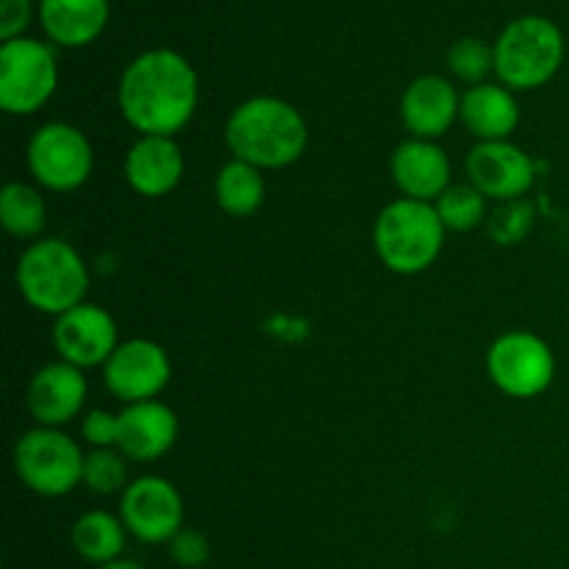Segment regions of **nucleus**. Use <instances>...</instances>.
<instances>
[{
    "mask_svg": "<svg viewBox=\"0 0 569 569\" xmlns=\"http://www.w3.org/2000/svg\"><path fill=\"white\" fill-rule=\"evenodd\" d=\"M81 437L92 448H117L120 439V415H111L106 409H89L81 417Z\"/></svg>",
    "mask_w": 569,
    "mask_h": 569,
    "instance_id": "nucleus-28",
    "label": "nucleus"
},
{
    "mask_svg": "<svg viewBox=\"0 0 569 569\" xmlns=\"http://www.w3.org/2000/svg\"><path fill=\"white\" fill-rule=\"evenodd\" d=\"M226 144L231 159L259 167L261 172L283 170L309 148V126L289 100L256 94L231 111Z\"/></svg>",
    "mask_w": 569,
    "mask_h": 569,
    "instance_id": "nucleus-2",
    "label": "nucleus"
},
{
    "mask_svg": "<svg viewBox=\"0 0 569 569\" xmlns=\"http://www.w3.org/2000/svg\"><path fill=\"white\" fill-rule=\"evenodd\" d=\"M89 383L83 370L67 365V361H50L39 367L28 381L26 403L37 426L61 428L76 417H83Z\"/></svg>",
    "mask_w": 569,
    "mask_h": 569,
    "instance_id": "nucleus-14",
    "label": "nucleus"
},
{
    "mask_svg": "<svg viewBox=\"0 0 569 569\" xmlns=\"http://www.w3.org/2000/svg\"><path fill=\"white\" fill-rule=\"evenodd\" d=\"M117 103L139 137H176L198 111L200 78L178 50H144L122 70Z\"/></svg>",
    "mask_w": 569,
    "mask_h": 569,
    "instance_id": "nucleus-1",
    "label": "nucleus"
},
{
    "mask_svg": "<svg viewBox=\"0 0 569 569\" xmlns=\"http://www.w3.org/2000/svg\"><path fill=\"white\" fill-rule=\"evenodd\" d=\"M433 209H437L439 220L448 231L465 233L476 231V228L487 226L489 220V200L467 183H450L437 200H433Z\"/></svg>",
    "mask_w": 569,
    "mask_h": 569,
    "instance_id": "nucleus-24",
    "label": "nucleus"
},
{
    "mask_svg": "<svg viewBox=\"0 0 569 569\" xmlns=\"http://www.w3.org/2000/svg\"><path fill=\"white\" fill-rule=\"evenodd\" d=\"M167 548H170V559L187 569L203 567L211 556L209 539H206V533L194 531V528H181V531L170 539Z\"/></svg>",
    "mask_w": 569,
    "mask_h": 569,
    "instance_id": "nucleus-29",
    "label": "nucleus"
},
{
    "mask_svg": "<svg viewBox=\"0 0 569 569\" xmlns=\"http://www.w3.org/2000/svg\"><path fill=\"white\" fill-rule=\"evenodd\" d=\"M489 381L503 395L531 400L548 392L556 378V356L533 331H506L487 350Z\"/></svg>",
    "mask_w": 569,
    "mask_h": 569,
    "instance_id": "nucleus-9",
    "label": "nucleus"
},
{
    "mask_svg": "<svg viewBox=\"0 0 569 569\" xmlns=\"http://www.w3.org/2000/svg\"><path fill=\"white\" fill-rule=\"evenodd\" d=\"M98 569H144V567L137 565V561L117 559V561H111V565H103V567H98Z\"/></svg>",
    "mask_w": 569,
    "mask_h": 569,
    "instance_id": "nucleus-31",
    "label": "nucleus"
},
{
    "mask_svg": "<svg viewBox=\"0 0 569 569\" xmlns=\"http://www.w3.org/2000/svg\"><path fill=\"white\" fill-rule=\"evenodd\" d=\"M565 53V33L553 20L539 14L517 17L495 42V76L511 92L539 89L553 81Z\"/></svg>",
    "mask_w": 569,
    "mask_h": 569,
    "instance_id": "nucleus-5",
    "label": "nucleus"
},
{
    "mask_svg": "<svg viewBox=\"0 0 569 569\" xmlns=\"http://www.w3.org/2000/svg\"><path fill=\"white\" fill-rule=\"evenodd\" d=\"M83 450L61 428H31L14 445V472L39 498H64L83 483Z\"/></svg>",
    "mask_w": 569,
    "mask_h": 569,
    "instance_id": "nucleus-6",
    "label": "nucleus"
},
{
    "mask_svg": "<svg viewBox=\"0 0 569 569\" xmlns=\"http://www.w3.org/2000/svg\"><path fill=\"white\" fill-rule=\"evenodd\" d=\"M28 170L48 192H76L94 170L92 142L70 122H44L28 139Z\"/></svg>",
    "mask_w": 569,
    "mask_h": 569,
    "instance_id": "nucleus-8",
    "label": "nucleus"
},
{
    "mask_svg": "<svg viewBox=\"0 0 569 569\" xmlns=\"http://www.w3.org/2000/svg\"><path fill=\"white\" fill-rule=\"evenodd\" d=\"M109 0H39L44 37L59 48H87L109 26Z\"/></svg>",
    "mask_w": 569,
    "mask_h": 569,
    "instance_id": "nucleus-20",
    "label": "nucleus"
},
{
    "mask_svg": "<svg viewBox=\"0 0 569 569\" xmlns=\"http://www.w3.org/2000/svg\"><path fill=\"white\" fill-rule=\"evenodd\" d=\"M0 222L11 237L37 242L48 222V206L39 187L22 181L6 183L0 192Z\"/></svg>",
    "mask_w": 569,
    "mask_h": 569,
    "instance_id": "nucleus-23",
    "label": "nucleus"
},
{
    "mask_svg": "<svg viewBox=\"0 0 569 569\" xmlns=\"http://www.w3.org/2000/svg\"><path fill=\"white\" fill-rule=\"evenodd\" d=\"M445 233L448 228L433 203L398 198L378 214L372 244L381 264L395 276H420L442 253Z\"/></svg>",
    "mask_w": 569,
    "mask_h": 569,
    "instance_id": "nucleus-4",
    "label": "nucleus"
},
{
    "mask_svg": "<svg viewBox=\"0 0 569 569\" xmlns=\"http://www.w3.org/2000/svg\"><path fill=\"white\" fill-rule=\"evenodd\" d=\"M131 483L128 456L120 448H92L83 456V483L92 495H122Z\"/></svg>",
    "mask_w": 569,
    "mask_h": 569,
    "instance_id": "nucleus-25",
    "label": "nucleus"
},
{
    "mask_svg": "<svg viewBox=\"0 0 569 569\" xmlns=\"http://www.w3.org/2000/svg\"><path fill=\"white\" fill-rule=\"evenodd\" d=\"M465 167L472 187L492 203L526 198L528 189L537 181V167H533L531 156L511 139L478 142L467 153Z\"/></svg>",
    "mask_w": 569,
    "mask_h": 569,
    "instance_id": "nucleus-13",
    "label": "nucleus"
},
{
    "mask_svg": "<svg viewBox=\"0 0 569 569\" xmlns=\"http://www.w3.org/2000/svg\"><path fill=\"white\" fill-rule=\"evenodd\" d=\"M172 365L167 350L153 339H128L117 345L103 365V383L120 403L159 400L170 383Z\"/></svg>",
    "mask_w": 569,
    "mask_h": 569,
    "instance_id": "nucleus-11",
    "label": "nucleus"
},
{
    "mask_svg": "<svg viewBox=\"0 0 569 569\" xmlns=\"http://www.w3.org/2000/svg\"><path fill=\"white\" fill-rule=\"evenodd\" d=\"M187 161L176 137H139L122 159L126 183L142 198H164L181 183Z\"/></svg>",
    "mask_w": 569,
    "mask_h": 569,
    "instance_id": "nucleus-17",
    "label": "nucleus"
},
{
    "mask_svg": "<svg viewBox=\"0 0 569 569\" xmlns=\"http://www.w3.org/2000/svg\"><path fill=\"white\" fill-rule=\"evenodd\" d=\"M448 67L467 87L487 83L489 72H495V44H487L478 37L456 39L448 50Z\"/></svg>",
    "mask_w": 569,
    "mask_h": 569,
    "instance_id": "nucleus-26",
    "label": "nucleus"
},
{
    "mask_svg": "<svg viewBox=\"0 0 569 569\" xmlns=\"http://www.w3.org/2000/svg\"><path fill=\"white\" fill-rule=\"evenodd\" d=\"M120 520L133 539L144 545H170L183 528V498L172 481L142 476L120 495Z\"/></svg>",
    "mask_w": 569,
    "mask_h": 569,
    "instance_id": "nucleus-10",
    "label": "nucleus"
},
{
    "mask_svg": "<svg viewBox=\"0 0 569 569\" xmlns=\"http://www.w3.org/2000/svg\"><path fill=\"white\" fill-rule=\"evenodd\" d=\"M14 281L31 309L39 315L61 317L64 311L87 303L89 267L70 242L44 237L22 250Z\"/></svg>",
    "mask_w": 569,
    "mask_h": 569,
    "instance_id": "nucleus-3",
    "label": "nucleus"
},
{
    "mask_svg": "<svg viewBox=\"0 0 569 569\" xmlns=\"http://www.w3.org/2000/svg\"><path fill=\"white\" fill-rule=\"evenodd\" d=\"M120 345L117 322L103 306L81 303L76 309L64 311L53 322V348L59 361L89 370V367H103L111 353Z\"/></svg>",
    "mask_w": 569,
    "mask_h": 569,
    "instance_id": "nucleus-12",
    "label": "nucleus"
},
{
    "mask_svg": "<svg viewBox=\"0 0 569 569\" xmlns=\"http://www.w3.org/2000/svg\"><path fill=\"white\" fill-rule=\"evenodd\" d=\"M33 20V0H0V39L11 42L26 33Z\"/></svg>",
    "mask_w": 569,
    "mask_h": 569,
    "instance_id": "nucleus-30",
    "label": "nucleus"
},
{
    "mask_svg": "<svg viewBox=\"0 0 569 569\" xmlns=\"http://www.w3.org/2000/svg\"><path fill=\"white\" fill-rule=\"evenodd\" d=\"M459 109L461 94L448 78L433 72L415 78L400 94V120L411 139H428V142L442 139L459 120Z\"/></svg>",
    "mask_w": 569,
    "mask_h": 569,
    "instance_id": "nucleus-15",
    "label": "nucleus"
},
{
    "mask_svg": "<svg viewBox=\"0 0 569 569\" xmlns=\"http://www.w3.org/2000/svg\"><path fill=\"white\" fill-rule=\"evenodd\" d=\"M459 120L478 142H506L520 126V103L503 83H478L461 94Z\"/></svg>",
    "mask_w": 569,
    "mask_h": 569,
    "instance_id": "nucleus-19",
    "label": "nucleus"
},
{
    "mask_svg": "<svg viewBox=\"0 0 569 569\" xmlns=\"http://www.w3.org/2000/svg\"><path fill=\"white\" fill-rule=\"evenodd\" d=\"M264 198L267 181L259 167L231 159L217 170L214 200L228 217H237V220L253 217L264 206Z\"/></svg>",
    "mask_w": 569,
    "mask_h": 569,
    "instance_id": "nucleus-22",
    "label": "nucleus"
},
{
    "mask_svg": "<svg viewBox=\"0 0 569 569\" xmlns=\"http://www.w3.org/2000/svg\"><path fill=\"white\" fill-rule=\"evenodd\" d=\"M128 528L122 526V520L111 511H83L76 522H72L70 542L72 550L78 553V559L87 561V565L103 567L111 561L122 559V550H126Z\"/></svg>",
    "mask_w": 569,
    "mask_h": 569,
    "instance_id": "nucleus-21",
    "label": "nucleus"
},
{
    "mask_svg": "<svg viewBox=\"0 0 569 569\" xmlns=\"http://www.w3.org/2000/svg\"><path fill=\"white\" fill-rule=\"evenodd\" d=\"M59 87V59L48 42L20 37L0 44V109L31 117L44 109Z\"/></svg>",
    "mask_w": 569,
    "mask_h": 569,
    "instance_id": "nucleus-7",
    "label": "nucleus"
},
{
    "mask_svg": "<svg viewBox=\"0 0 569 569\" xmlns=\"http://www.w3.org/2000/svg\"><path fill=\"white\" fill-rule=\"evenodd\" d=\"M533 220H537V211L526 198L506 200V203L495 206V211L489 214L487 231L492 242L509 248V244H520L533 231Z\"/></svg>",
    "mask_w": 569,
    "mask_h": 569,
    "instance_id": "nucleus-27",
    "label": "nucleus"
},
{
    "mask_svg": "<svg viewBox=\"0 0 569 569\" xmlns=\"http://www.w3.org/2000/svg\"><path fill=\"white\" fill-rule=\"evenodd\" d=\"M178 417L161 400H142L120 411V439L117 448L128 461H156L170 453L178 442Z\"/></svg>",
    "mask_w": 569,
    "mask_h": 569,
    "instance_id": "nucleus-18",
    "label": "nucleus"
},
{
    "mask_svg": "<svg viewBox=\"0 0 569 569\" xmlns=\"http://www.w3.org/2000/svg\"><path fill=\"white\" fill-rule=\"evenodd\" d=\"M389 172L403 198L422 200V203H433L453 183L450 181L453 167H450L448 153L428 139L400 142L389 159Z\"/></svg>",
    "mask_w": 569,
    "mask_h": 569,
    "instance_id": "nucleus-16",
    "label": "nucleus"
}]
</instances>
